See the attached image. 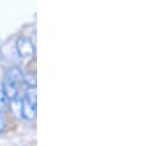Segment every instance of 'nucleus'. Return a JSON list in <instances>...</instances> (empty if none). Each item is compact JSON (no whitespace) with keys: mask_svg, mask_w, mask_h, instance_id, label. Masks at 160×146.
Listing matches in <instances>:
<instances>
[{"mask_svg":"<svg viewBox=\"0 0 160 146\" xmlns=\"http://www.w3.org/2000/svg\"><path fill=\"white\" fill-rule=\"evenodd\" d=\"M24 83H26L28 87H36V75L34 73L24 75Z\"/></svg>","mask_w":160,"mask_h":146,"instance_id":"423d86ee","label":"nucleus"},{"mask_svg":"<svg viewBox=\"0 0 160 146\" xmlns=\"http://www.w3.org/2000/svg\"><path fill=\"white\" fill-rule=\"evenodd\" d=\"M5 126H6V121H5V118H4L2 113L0 111V134H1L2 131H4Z\"/></svg>","mask_w":160,"mask_h":146,"instance_id":"6e6552de","label":"nucleus"},{"mask_svg":"<svg viewBox=\"0 0 160 146\" xmlns=\"http://www.w3.org/2000/svg\"><path fill=\"white\" fill-rule=\"evenodd\" d=\"M24 98H26L32 104H36L38 105V88L36 87H28Z\"/></svg>","mask_w":160,"mask_h":146,"instance_id":"39448f33","label":"nucleus"},{"mask_svg":"<svg viewBox=\"0 0 160 146\" xmlns=\"http://www.w3.org/2000/svg\"><path fill=\"white\" fill-rule=\"evenodd\" d=\"M36 108H38L36 104H32L26 98H22V100H21V116L25 120H29V121L35 120L36 119V113H38Z\"/></svg>","mask_w":160,"mask_h":146,"instance_id":"f03ea898","label":"nucleus"},{"mask_svg":"<svg viewBox=\"0 0 160 146\" xmlns=\"http://www.w3.org/2000/svg\"><path fill=\"white\" fill-rule=\"evenodd\" d=\"M1 88H2L5 95L8 97L9 100H14V99L19 98V88H20V87H18V85H16L12 80H10L6 75H5V79H4V83H2V85H1Z\"/></svg>","mask_w":160,"mask_h":146,"instance_id":"7ed1b4c3","label":"nucleus"},{"mask_svg":"<svg viewBox=\"0 0 160 146\" xmlns=\"http://www.w3.org/2000/svg\"><path fill=\"white\" fill-rule=\"evenodd\" d=\"M6 77L10 80H12L18 87H20L24 83V73L19 67H11L6 73Z\"/></svg>","mask_w":160,"mask_h":146,"instance_id":"20e7f679","label":"nucleus"},{"mask_svg":"<svg viewBox=\"0 0 160 146\" xmlns=\"http://www.w3.org/2000/svg\"><path fill=\"white\" fill-rule=\"evenodd\" d=\"M16 50L20 57L22 58H30L35 55V46L30 38L21 36L16 41Z\"/></svg>","mask_w":160,"mask_h":146,"instance_id":"f257e3e1","label":"nucleus"},{"mask_svg":"<svg viewBox=\"0 0 160 146\" xmlns=\"http://www.w3.org/2000/svg\"><path fill=\"white\" fill-rule=\"evenodd\" d=\"M8 107H9V99H8V97L5 95L2 88L0 87V111L6 109Z\"/></svg>","mask_w":160,"mask_h":146,"instance_id":"0eeeda50","label":"nucleus"}]
</instances>
